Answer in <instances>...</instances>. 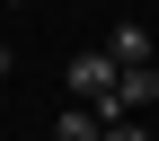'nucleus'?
<instances>
[{
    "mask_svg": "<svg viewBox=\"0 0 159 141\" xmlns=\"http://www.w3.org/2000/svg\"><path fill=\"white\" fill-rule=\"evenodd\" d=\"M62 79H71V97H80V106H115V88H124V62H115V53H80Z\"/></svg>",
    "mask_w": 159,
    "mask_h": 141,
    "instance_id": "1",
    "label": "nucleus"
},
{
    "mask_svg": "<svg viewBox=\"0 0 159 141\" xmlns=\"http://www.w3.org/2000/svg\"><path fill=\"white\" fill-rule=\"evenodd\" d=\"M53 141H106V124H97V106H62V124H53Z\"/></svg>",
    "mask_w": 159,
    "mask_h": 141,
    "instance_id": "3",
    "label": "nucleus"
},
{
    "mask_svg": "<svg viewBox=\"0 0 159 141\" xmlns=\"http://www.w3.org/2000/svg\"><path fill=\"white\" fill-rule=\"evenodd\" d=\"M150 35H159V27H150Z\"/></svg>",
    "mask_w": 159,
    "mask_h": 141,
    "instance_id": "5",
    "label": "nucleus"
},
{
    "mask_svg": "<svg viewBox=\"0 0 159 141\" xmlns=\"http://www.w3.org/2000/svg\"><path fill=\"white\" fill-rule=\"evenodd\" d=\"M106 141H150V132H142V124H106Z\"/></svg>",
    "mask_w": 159,
    "mask_h": 141,
    "instance_id": "4",
    "label": "nucleus"
},
{
    "mask_svg": "<svg viewBox=\"0 0 159 141\" xmlns=\"http://www.w3.org/2000/svg\"><path fill=\"white\" fill-rule=\"evenodd\" d=\"M106 53H115L124 71H150V62H159V35H150V27H115V35H106Z\"/></svg>",
    "mask_w": 159,
    "mask_h": 141,
    "instance_id": "2",
    "label": "nucleus"
}]
</instances>
